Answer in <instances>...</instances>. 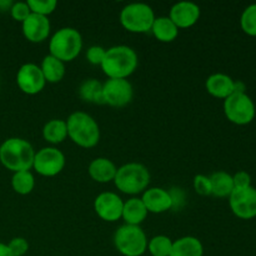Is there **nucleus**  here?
<instances>
[{
	"mask_svg": "<svg viewBox=\"0 0 256 256\" xmlns=\"http://www.w3.org/2000/svg\"><path fill=\"white\" fill-rule=\"evenodd\" d=\"M138 64V54L132 48L116 45L106 50L100 66L109 79H128L134 74Z\"/></svg>",
	"mask_w": 256,
	"mask_h": 256,
	"instance_id": "nucleus-1",
	"label": "nucleus"
},
{
	"mask_svg": "<svg viewBox=\"0 0 256 256\" xmlns=\"http://www.w3.org/2000/svg\"><path fill=\"white\" fill-rule=\"evenodd\" d=\"M34 156V148L22 138H9L0 145V162L12 172H30Z\"/></svg>",
	"mask_w": 256,
	"mask_h": 256,
	"instance_id": "nucleus-2",
	"label": "nucleus"
},
{
	"mask_svg": "<svg viewBox=\"0 0 256 256\" xmlns=\"http://www.w3.org/2000/svg\"><path fill=\"white\" fill-rule=\"evenodd\" d=\"M66 122L68 136L78 146L90 149L96 146L100 140V129L96 120L84 112H75Z\"/></svg>",
	"mask_w": 256,
	"mask_h": 256,
	"instance_id": "nucleus-3",
	"label": "nucleus"
},
{
	"mask_svg": "<svg viewBox=\"0 0 256 256\" xmlns=\"http://www.w3.org/2000/svg\"><path fill=\"white\" fill-rule=\"evenodd\" d=\"M118 190L128 195L144 192L150 184V172L140 162H128L118 169L114 179Z\"/></svg>",
	"mask_w": 256,
	"mask_h": 256,
	"instance_id": "nucleus-4",
	"label": "nucleus"
},
{
	"mask_svg": "<svg viewBox=\"0 0 256 256\" xmlns=\"http://www.w3.org/2000/svg\"><path fill=\"white\" fill-rule=\"evenodd\" d=\"M82 49V34L74 28H62L49 42L50 55L62 62H72Z\"/></svg>",
	"mask_w": 256,
	"mask_h": 256,
	"instance_id": "nucleus-5",
	"label": "nucleus"
},
{
	"mask_svg": "<svg viewBox=\"0 0 256 256\" xmlns=\"http://www.w3.org/2000/svg\"><path fill=\"white\" fill-rule=\"evenodd\" d=\"M155 14L152 6L144 2H132L125 5L120 12V22L130 32L144 34L152 30Z\"/></svg>",
	"mask_w": 256,
	"mask_h": 256,
	"instance_id": "nucleus-6",
	"label": "nucleus"
},
{
	"mask_svg": "<svg viewBox=\"0 0 256 256\" xmlns=\"http://www.w3.org/2000/svg\"><path fill=\"white\" fill-rule=\"evenodd\" d=\"M114 244L122 255L142 256L148 250V238L140 226L125 224L115 232Z\"/></svg>",
	"mask_w": 256,
	"mask_h": 256,
	"instance_id": "nucleus-7",
	"label": "nucleus"
},
{
	"mask_svg": "<svg viewBox=\"0 0 256 256\" xmlns=\"http://www.w3.org/2000/svg\"><path fill=\"white\" fill-rule=\"evenodd\" d=\"M224 112L232 124L248 125L254 120L256 108L246 92H234L224 100Z\"/></svg>",
	"mask_w": 256,
	"mask_h": 256,
	"instance_id": "nucleus-8",
	"label": "nucleus"
},
{
	"mask_svg": "<svg viewBox=\"0 0 256 256\" xmlns=\"http://www.w3.org/2000/svg\"><path fill=\"white\" fill-rule=\"evenodd\" d=\"M65 162H66L65 155L59 149L48 146L35 152L32 168L42 176L52 178L56 176L62 172Z\"/></svg>",
	"mask_w": 256,
	"mask_h": 256,
	"instance_id": "nucleus-9",
	"label": "nucleus"
},
{
	"mask_svg": "<svg viewBox=\"0 0 256 256\" xmlns=\"http://www.w3.org/2000/svg\"><path fill=\"white\" fill-rule=\"evenodd\" d=\"M102 95L105 104L122 108L132 102L134 89L128 79H108L102 84Z\"/></svg>",
	"mask_w": 256,
	"mask_h": 256,
	"instance_id": "nucleus-10",
	"label": "nucleus"
},
{
	"mask_svg": "<svg viewBox=\"0 0 256 256\" xmlns=\"http://www.w3.org/2000/svg\"><path fill=\"white\" fill-rule=\"evenodd\" d=\"M229 205L235 216L249 220L256 216V189L254 186L234 189L229 196Z\"/></svg>",
	"mask_w": 256,
	"mask_h": 256,
	"instance_id": "nucleus-11",
	"label": "nucleus"
},
{
	"mask_svg": "<svg viewBox=\"0 0 256 256\" xmlns=\"http://www.w3.org/2000/svg\"><path fill=\"white\" fill-rule=\"evenodd\" d=\"M124 202L118 194L112 192H102L94 202V210L98 216L108 222H114L122 219Z\"/></svg>",
	"mask_w": 256,
	"mask_h": 256,
	"instance_id": "nucleus-12",
	"label": "nucleus"
},
{
	"mask_svg": "<svg viewBox=\"0 0 256 256\" xmlns=\"http://www.w3.org/2000/svg\"><path fill=\"white\" fill-rule=\"evenodd\" d=\"M16 84L19 89L25 94L35 95L39 94L44 89L46 82H45L40 66L28 62L18 70Z\"/></svg>",
	"mask_w": 256,
	"mask_h": 256,
	"instance_id": "nucleus-13",
	"label": "nucleus"
},
{
	"mask_svg": "<svg viewBox=\"0 0 256 256\" xmlns=\"http://www.w3.org/2000/svg\"><path fill=\"white\" fill-rule=\"evenodd\" d=\"M169 18L178 29H188L194 26L200 19V8L192 2H179L172 6Z\"/></svg>",
	"mask_w": 256,
	"mask_h": 256,
	"instance_id": "nucleus-14",
	"label": "nucleus"
},
{
	"mask_svg": "<svg viewBox=\"0 0 256 256\" xmlns=\"http://www.w3.org/2000/svg\"><path fill=\"white\" fill-rule=\"evenodd\" d=\"M22 24V34L25 39L32 42H42L50 35V22L48 16L38 14H30Z\"/></svg>",
	"mask_w": 256,
	"mask_h": 256,
	"instance_id": "nucleus-15",
	"label": "nucleus"
},
{
	"mask_svg": "<svg viewBox=\"0 0 256 256\" xmlns=\"http://www.w3.org/2000/svg\"><path fill=\"white\" fill-rule=\"evenodd\" d=\"M142 202L146 208L148 212L152 214H162V212L172 210V198L168 190L162 188H150L142 192Z\"/></svg>",
	"mask_w": 256,
	"mask_h": 256,
	"instance_id": "nucleus-16",
	"label": "nucleus"
},
{
	"mask_svg": "<svg viewBox=\"0 0 256 256\" xmlns=\"http://www.w3.org/2000/svg\"><path fill=\"white\" fill-rule=\"evenodd\" d=\"M234 82L229 75L216 72L208 78L205 88L212 96L225 100L234 94Z\"/></svg>",
	"mask_w": 256,
	"mask_h": 256,
	"instance_id": "nucleus-17",
	"label": "nucleus"
},
{
	"mask_svg": "<svg viewBox=\"0 0 256 256\" xmlns=\"http://www.w3.org/2000/svg\"><path fill=\"white\" fill-rule=\"evenodd\" d=\"M116 172L118 168L108 158H96L90 162L89 169H88L90 178L94 182H102V184L114 182Z\"/></svg>",
	"mask_w": 256,
	"mask_h": 256,
	"instance_id": "nucleus-18",
	"label": "nucleus"
},
{
	"mask_svg": "<svg viewBox=\"0 0 256 256\" xmlns=\"http://www.w3.org/2000/svg\"><path fill=\"white\" fill-rule=\"evenodd\" d=\"M148 210L142 199H139V198H132V199L124 202L122 218L125 220V224L126 225L140 226V224L144 222Z\"/></svg>",
	"mask_w": 256,
	"mask_h": 256,
	"instance_id": "nucleus-19",
	"label": "nucleus"
},
{
	"mask_svg": "<svg viewBox=\"0 0 256 256\" xmlns=\"http://www.w3.org/2000/svg\"><path fill=\"white\" fill-rule=\"evenodd\" d=\"M204 246L195 236H182L172 242L170 256H202Z\"/></svg>",
	"mask_w": 256,
	"mask_h": 256,
	"instance_id": "nucleus-20",
	"label": "nucleus"
},
{
	"mask_svg": "<svg viewBox=\"0 0 256 256\" xmlns=\"http://www.w3.org/2000/svg\"><path fill=\"white\" fill-rule=\"evenodd\" d=\"M155 38L162 42H172L179 35V29L176 25L170 20L169 16H159L155 18L154 24H152V30Z\"/></svg>",
	"mask_w": 256,
	"mask_h": 256,
	"instance_id": "nucleus-21",
	"label": "nucleus"
},
{
	"mask_svg": "<svg viewBox=\"0 0 256 256\" xmlns=\"http://www.w3.org/2000/svg\"><path fill=\"white\" fill-rule=\"evenodd\" d=\"M42 75L46 82H59L65 76V64L52 55H46L40 65Z\"/></svg>",
	"mask_w": 256,
	"mask_h": 256,
	"instance_id": "nucleus-22",
	"label": "nucleus"
},
{
	"mask_svg": "<svg viewBox=\"0 0 256 256\" xmlns=\"http://www.w3.org/2000/svg\"><path fill=\"white\" fill-rule=\"evenodd\" d=\"M209 179L212 182V195L216 198H229L235 189L232 175L226 172H212Z\"/></svg>",
	"mask_w": 256,
	"mask_h": 256,
	"instance_id": "nucleus-23",
	"label": "nucleus"
},
{
	"mask_svg": "<svg viewBox=\"0 0 256 256\" xmlns=\"http://www.w3.org/2000/svg\"><path fill=\"white\" fill-rule=\"evenodd\" d=\"M42 138L50 144L58 145L68 138L66 122L62 119H52L42 128Z\"/></svg>",
	"mask_w": 256,
	"mask_h": 256,
	"instance_id": "nucleus-24",
	"label": "nucleus"
},
{
	"mask_svg": "<svg viewBox=\"0 0 256 256\" xmlns=\"http://www.w3.org/2000/svg\"><path fill=\"white\" fill-rule=\"evenodd\" d=\"M79 96L84 102H92V104H105L102 84L96 79H88L82 82L79 88Z\"/></svg>",
	"mask_w": 256,
	"mask_h": 256,
	"instance_id": "nucleus-25",
	"label": "nucleus"
},
{
	"mask_svg": "<svg viewBox=\"0 0 256 256\" xmlns=\"http://www.w3.org/2000/svg\"><path fill=\"white\" fill-rule=\"evenodd\" d=\"M12 186L19 195H28L34 190L35 178L30 172H14L12 178Z\"/></svg>",
	"mask_w": 256,
	"mask_h": 256,
	"instance_id": "nucleus-26",
	"label": "nucleus"
},
{
	"mask_svg": "<svg viewBox=\"0 0 256 256\" xmlns=\"http://www.w3.org/2000/svg\"><path fill=\"white\" fill-rule=\"evenodd\" d=\"M172 242L169 236L156 235L148 242V250L152 256H170L172 249Z\"/></svg>",
	"mask_w": 256,
	"mask_h": 256,
	"instance_id": "nucleus-27",
	"label": "nucleus"
},
{
	"mask_svg": "<svg viewBox=\"0 0 256 256\" xmlns=\"http://www.w3.org/2000/svg\"><path fill=\"white\" fill-rule=\"evenodd\" d=\"M240 25L245 34L256 36V4H252L242 12Z\"/></svg>",
	"mask_w": 256,
	"mask_h": 256,
	"instance_id": "nucleus-28",
	"label": "nucleus"
},
{
	"mask_svg": "<svg viewBox=\"0 0 256 256\" xmlns=\"http://www.w3.org/2000/svg\"><path fill=\"white\" fill-rule=\"evenodd\" d=\"M28 5L32 14L48 16L55 12L58 6L56 0H28Z\"/></svg>",
	"mask_w": 256,
	"mask_h": 256,
	"instance_id": "nucleus-29",
	"label": "nucleus"
},
{
	"mask_svg": "<svg viewBox=\"0 0 256 256\" xmlns=\"http://www.w3.org/2000/svg\"><path fill=\"white\" fill-rule=\"evenodd\" d=\"M192 186L194 190L202 196H209L212 195V182H210L209 176H205V175H196L194 178V182H192Z\"/></svg>",
	"mask_w": 256,
	"mask_h": 256,
	"instance_id": "nucleus-30",
	"label": "nucleus"
},
{
	"mask_svg": "<svg viewBox=\"0 0 256 256\" xmlns=\"http://www.w3.org/2000/svg\"><path fill=\"white\" fill-rule=\"evenodd\" d=\"M6 245L12 256H24L29 250V242L24 238H14Z\"/></svg>",
	"mask_w": 256,
	"mask_h": 256,
	"instance_id": "nucleus-31",
	"label": "nucleus"
},
{
	"mask_svg": "<svg viewBox=\"0 0 256 256\" xmlns=\"http://www.w3.org/2000/svg\"><path fill=\"white\" fill-rule=\"evenodd\" d=\"M10 14H12V19L16 20V22H22L30 14H32V12H30V8L29 5H28V2H14V4L12 5V8H10Z\"/></svg>",
	"mask_w": 256,
	"mask_h": 256,
	"instance_id": "nucleus-32",
	"label": "nucleus"
},
{
	"mask_svg": "<svg viewBox=\"0 0 256 256\" xmlns=\"http://www.w3.org/2000/svg\"><path fill=\"white\" fill-rule=\"evenodd\" d=\"M105 52H106V49H104L102 46H100V45H92L86 52L88 62L92 65H102V60L105 58Z\"/></svg>",
	"mask_w": 256,
	"mask_h": 256,
	"instance_id": "nucleus-33",
	"label": "nucleus"
},
{
	"mask_svg": "<svg viewBox=\"0 0 256 256\" xmlns=\"http://www.w3.org/2000/svg\"><path fill=\"white\" fill-rule=\"evenodd\" d=\"M232 182H234L235 189H244V188L252 186V176L246 172H238L232 175Z\"/></svg>",
	"mask_w": 256,
	"mask_h": 256,
	"instance_id": "nucleus-34",
	"label": "nucleus"
},
{
	"mask_svg": "<svg viewBox=\"0 0 256 256\" xmlns=\"http://www.w3.org/2000/svg\"><path fill=\"white\" fill-rule=\"evenodd\" d=\"M169 194L172 202V209L179 210L185 204V192L179 188H172V190H169Z\"/></svg>",
	"mask_w": 256,
	"mask_h": 256,
	"instance_id": "nucleus-35",
	"label": "nucleus"
},
{
	"mask_svg": "<svg viewBox=\"0 0 256 256\" xmlns=\"http://www.w3.org/2000/svg\"><path fill=\"white\" fill-rule=\"evenodd\" d=\"M246 90V85L240 80H235L234 82V92H245Z\"/></svg>",
	"mask_w": 256,
	"mask_h": 256,
	"instance_id": "nucleus-36",
	"label": "nucleus"
},
{
	"mask_svg": "<svg viewBox=\"0 0 256 256\" xmlns=\"http://www.w3.org/2000/svg\"><path fill=\"white\" fill-rule=\"evenodd\" d=\"M0 256H12L8 245L2 244V242H0Z\"/></svg>",
	"mask_w": 256,
	"mask_h": 256,
	"instance_id": "nucleus-37",
	"label": "nucleus"
}]
</instances>
